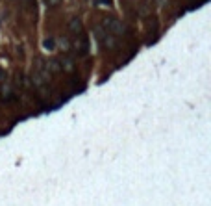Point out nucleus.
<instances>
[{
  "instance_id": "423d86ee",
  "label": "nucleus",
  "mask_w": 211,
  "mask_h": 206,
  "mask_svg": "<svg viewBox=\"0 0 211 206\" xmlns=\"http://www.w3.org/2000/svg\"><path fill=\"white\" fill-rule=\"evenodd\" d=\"M54 47H56V41L54 39H44L43 41V49L44 50H54Z\"/></svg>"
},
{
  "instance_id": "f03ea898",
  "label": "nucleus",
  "mask_w": 211,
  "mask_h": 206,
  "mask_svg": "<svg viewBox=\"0 0 211 206\" xmlns=\"http://www.w3.org/2000/svg\"><path fill=\"white\" fill-rule=\"evenodd\" d=\"M59 65H61L63 71H67V73H72L74 71V61H72V58H69V56H63L59 60Z\"/></svg>"
},
{
  "instance_id": "9d476101",
  "label": "nucleus",
  "mask_w": 211,
  "mask_h": 206,
  "mask_svg": "<svg viewBox=\"0 0 211 206\" xmlns=\"http://www.w3.org/2000/svg\"><path fill=\"white\" fill-rule=\"evenodd\" d=\"M22 2H24V4H30V2H32V0H22Z\"/></svg>"
},
{
  "instance_id": "1a4fd4ad",
  "label": "nucleus",
  "mask_w": 211,
  "mask_h": 206,
  "mask_svg": "<svg viewBox=\"0 0 211 206\" xmlns=\"http://www.w3.org/2000/svg\"><path fill=\"white\" fill-rule=\"evenodd\" d=\"M48 4H58V0H48Z\"/></svg>"
},
{
  "instance_id": "f257e3e1",
  "label": "nucleus",
  "mask_w": 211,
  "mask_h": 206,
  "mask_svg": "<svg viewBox=\"0 0 211 206\" xmlns=\"http://www.w3.org/2000/svg\"><path fill=\"white\" fill-rule=\"evenodd\" d=\"M104 28H106V32L115 34V35L124 32V26L121 24L119 20H115V19H106V22H104Z\"/></svg>"
},
{
  "instance_id": "7ed1b4c3",
  "label": "nucleus",
  "mask_w": 211,
  "mask_h": 206,
  "mask_svg": "<svg viewBox=\"0 0 211 206\" xmlns=\"http://www.w3.org/2000/svg\"><path fill=\"white\" fill-rule=\"evenodd\" d=\"M44 67H46V71H48V73H59L61 71V65H59L58 60H48Z\"/></svg>"
},
{
  "instance_id": "20e7f679",
  "label": "nucleus",
  "mask_w": 211,
  "mask_h": 206,
  "mask_svg": "<svg viewBox=\"0 0 211 206\" xmlns=\"http://www.w3.org/2000/svg\"><path fill=\"white\" fill-rule=\"evenodd\" d=\"M69 28H70V32H72V34H80V32H82V22H80L78 19H72V20L69 22Z\"/></svg>"
},
{
  "instance_id": "0eeeda50",
  "label": "nucleus",
  "mask_w": 211,
  "mask_h": 206,
  "mask_svg": "<svg viewBox=\"0 0 211 206\" xmlns=\"http://www.w3.org/2000/svg\"><path fill=\"white\" fill-rule=\"evenodd\" d=\"M2 97H4L6 100L11 99V87H9V84H4V85H2Z\"/></svg>"
},
{
  "instance_id": "39448f33",
  "label": "nucleus",
  "mask_w": 211,
  "mask_h": 206,
  "mask_svg": "<svg viewBox=\"0 0 211 206\" xmlns=\"http://www.w3.org/2000/svg\"><path fill=\"white\" fill-rule=\"evenodd\" d=\"M106 30L102 28V26H95V37L98 39V41H104V37H106Z\"/></svg>"
},
{
  "instance_id": "6e6552de",
  "label": "nucleus",
  "mask_w": 211,
  "mask_h": 206,
  "mask_svg": "<svg viewBox=\"0 0 211 206\" xmlns=\"http://www.w3.org/2000/svg\"><path fill=\"white\" fill-rule=\"evenodd\" d=\"M97 4H106V6H111V0H97Z\"/></svg>"
}]
</instances>
